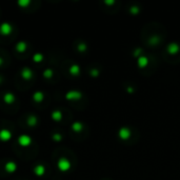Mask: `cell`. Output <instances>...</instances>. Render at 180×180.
I'll return each instance as SVG.
<instances>
[{
	"mask_svg": "<svg viewBox=\"0 0 180 180\" xmlns=\"http://www.w3.org/2000/svg\"><path fill=\"white\" fill-rule=\"evenodd\" d=\"M57 167L60 172H68L70 171L71 167H72V163H71V161L68 160V158L61 157V158H59L57 161Z\"/></svg>",
	"mask_w": 180,
	"mask_h": 180,
	"instance_id": "6da1fadb",
	"label": "cell"
},
{
	"mask_svg": "<svg viewBox=\"0 0 180 180\" xmlns=\"http://www.w3.org/2000/svg\"><path fill=\"white\" fill-rule=\"evenodd\" d=\"M32 141H33L32 137L30 136V135H28V134H22V135H20V136L18 137V139H17L18 144H19L20 147H30V145L32 144Z\"/></svg>",
	"mask_w": 180,
	"mask_h": 180,
	"instance_id": "7a4b0ae2",
	"label": "cell"
},
{
	"mask_svg": "<svg viewBox=\"0 0 180 180\" xmlns=\"http://www.w3.org/2000/svg\"><path fill=\"white\" fill-rule=\"evenodd\" d=\"M13 32V25L10 22H2L0 24V34L2 36H9Z\"/></svg>",
	"mask_w": 180,
	"mask_h": 180,
	"instance_id": "3957f363",
	"label": "cell"
},
{
	"mask_svg": "<svg viewBox=\"0 0 180 180\" xmlns=\"http://www.w3.org/2000/svg\"><path fill=\"white\" fill-rule=\"evenodd\" d=\"M64 97H65L66 100H70V101L79 100V99H81V97H82V93L79 92V91L72 90V91H68Z\"/></svg>",
	"mask_w": 180,
	"mask_h": 180,
	"instance_id": "277c9868",
	"label": "cell"
},
{
	"mask_svg": "<svg viewBox=\"0 0 180 180\" xmlns=\"http://www.w3.org/2000/svg\"><path fill=\"white\" fill-rule=\"evenodd\" d=\"M33 75H34L33 71H32L30 68H28V66H24V68L21 70V72H20L21 78L23 80H27V81H29V80H31L32 78H33Z\"/></svg>",
	"mask_w": 180,
	"mask_h": 180,
	"instance_id": "5b68a950",
	"label": "cell"
},
{
	"mask_svg": "<svg viewBox=\"0 0 180 180\" xmlns=\"http://www.w3.org/2000/svg\"><path fill=\"white\" fill-rule=\"evenodd\" d=\"M13 136L12 132L7 129H1L0 130V141L2 142H7V141H10Z\"/></svg>",
	"mask_w": 180,
	"mask_h": 180,
	"instance_id": "8992f818",
	"label": "cell"
},
{
	"mask_svg": "<svg viewBox=\"0 0 180 180\" xmlns=\"http://www.w3.org/2000/svg\"><path fill=\"white\" fill-rule=\"evenodd\" d=\"M17 169H18L17 163H16L15 161H13V160L7 161V162L4 164V171L7 172V173H9V174L15 173V172L17 171Z\"/></svg>",
	"mask_w": 180,
	"mask_h": 180,
	"instance_id": "52a82bcc",
	"label": "cell"
},
{
	"mask_svg": "<svg viewBox=\"0 0 180 180\" xmlns=\"http://www.w3.org/2000/svg\"><path fill=\"white\" fill-rule=\"evenodd\" d=\"M118 136H119V138H120L121 140H127V139L130 138V136H131V130L129 129V127H126V126L121 127L120 130H119V132H118Z\"/></svg>",
	"mask_w": 180,
	"mask_h": 180,
	"instance_id": "ba28073f",
	"label": "cell"
},
{
	"mask_svg": "<svg viewBox=\"0 0 180 180\" xmlns=\"http://www.w3.org/2000/svg\"><path fill=\"white\" fill-rule=\"evenodd\" d=\"M167 53L171 54V55H176L180 51V46L177 42H171V43L167 44Z\"/></svg>",
	"mask_w": 180,
	"mask_h": 180,
	"instance_id": "9c48e42d",
	"label": "cell"
},
{
	"mask_svg": "<svg viewBox=\"0 0 180 180\" xmlns=\"http://www.w3.org/2000/svg\"><path fill=\"white\" fill-rule=\"evenodd\" d=\"M33 172L36 176H38V177H42V176L45 174V167H44L43 164H41V163L36 164L33 169Z\"/></svg>",
	"mask_w": 180,
	"mask_h": 180,
	"instance_id": "30bf717a",
	"label": "cell"
},
{
	"mask_svg": "<svg viewBox=\"0 0 180 180\" xmlns=\"http://www.w3.org/2000/svg\"><path fill=\"white\" fill-rule=\"evenodd\" d=\"M2 99H3V101H4V103L13 104L14 102H15V100H16V96L12 92H7V93H5V94L3 95Z\"/></svg>",
	"mask_w": 180,
	"mask_h": 180,
	"instance_id": "8fae6325",
	"label": "cell"
},
{
	"mask_svg": "<svg viewBox=\"0 0 180 180\" xmlns=\"http://www.w3.org/2000/svg\"><path fill=\"white\" fill-rule=\"evenodd\" d=\"M27 123H28L29 126L35 127L36 125L38 124V117L36 116V115H33V114L29 115L28 118H27Z\"/></svg>",
	"mask_w": 180,
	"mask_h": 180,
	"instance_id": "7c38bea8",
	"label": "cell"
},
{
	"mask_svg": "<svg viewBox=\"0 0 180 180\" xmlns=\"http://www.w3.org/2000/svg\"><path fill=\"white\" fill-rule=\"evenodd\" d=\"M15 48L18 53H24V52L28 50V43L25 41H23V40L18 41L17 44L15 45Z\"/></svg>",
	"mask_w": 180,
	"mask_h": 180,
	"instance_id": "4fadbf2b",
	"label": "cell"
},
{
	"mask_svg": "<svg viewBox=\"0 0 180 180\" xmlns=\"http://www.w3.org/2000/svg\"><path fill=\"white\" fill-rule=\"evenodd\" d=\"M32 98H33V100L35 102L40 103V102H42L44 100V93L41 92V91H36L33 94V96H32Z\"/></svg>",
	"mask_w": 180,
	"mask_h": 180,
	"instance_id": "5bb4252c",
	"label": "cell"
},
{
	"mask_svg": "<svg viewBox=\"0 0 180 180\" xmlns=\"http://www.w3.org/2000/svg\"><path fill=\"white\" fill-rule=\"evenodd\" d=\"M51 117H52V119H53L54 121H56V122H59V121H61L62 118H63V114H62L61 111L55 110V111H53V112H52Z\"/></svg>",
	"mask_w": 180,
	"mask_h": 180,
	"instance_id": "9a60e30c",
	"label": "cell"
},
{
	"mask_svg": "<svg viewBox=\"0 0 180 180\" xmlns=\"http://www.w3.org/2000/svg\"><path fill=\"white\" fill-rule=\"evenodd\" d=\"M71 129H72L75 133H79L83 130V124H82L81 122H79V121H75V122H73L72 125H71Z\"/></svg>",
	"mask_w": 180,
	"mask_h": 180,
	"instance_id": "2e32d148",
	"label": "cell"
},
{
	"mask_svg": "<svg viewBox=\"0 0 180 180\" xmlns=\"http://www.w3.org/2000/svg\"><path fill=\"white\" fill-rule=\"evenodd\" d=\"M68 72L72 76H78L80 74V66L78 64H72L68 68Z\"/></svg>",
	"mask_w": 180,
	"mask_h": 180,
	"instance_id": "e0dca14e",
	"label": "cell"
},
{
	"mask_svg": "<svg viewBox=\"0 0 180 180\" xmlns=\"http://www.w3.org/2000/svg\"><path fill=\"white\" fill-rule=\"evenodd\" d=\"M147 63H149V60H147V57H144V56L138 57V60H137V64H138L139 68H145V66L147 65Z\"/></svg>",
	"mask_w": 180,
	"mask_h": 180,
	"instance_id": "ac0fdd59",
	"label": "cell"
},
{
	"mask_svg": "<svg viewBox=\"0 0 180 180\" xmlns=\"http://www.w3.org/2000/svg\"><path fill=\"white\" fill-rule=\"evenodd\" d=\"M32 59H33V61L35 62V63H40V62L43 61L44 56L42 55L41 53H36L33 55V58H32Z\"/></svg>",
	"mask_w": 180,
	"mask_h": 180,
	"instance_id": "d6986e66",
	"label": "cell"
},
{
	"mask_svg": "<svg viewBox=\"0 0 180 180\" xmlns=\"http://www.w3.org/2000/svg\"><path fill=\"white\" fill-rule=\"evenodd\" d=\"M42 75H43V77L45 79H51V78L54 76V72L52 68H46V70L43 71V74Z\"/></svg>",
	"mask_w": 180,
	"mask_h": 180,
	"instance_id": "ffe728a7",
	"label": "cell"
},
{
	"mask_svg": "<svg viewBox=\"0 0 180 180\" xmlns=\"http://www.w3.org/2000/svg\"><path fill=\"white\" fill-rule=\"evenodd\" d=\"M17 4L20 7H22V9H25V7H28L31 4V0H18Z\"/></svg>",
	"mask_w": 180,
	"mask_h": 180,
	"instance_id": "44dd1931",
	"label": "cell"
},
{
	"mask_svg": "<svg viewBox=\"0 0 180 180\" xmlns=\"http://www.w3.org/2000/svg\"><path fill=\"white\" fill-rule=\"evenodd\" d=\"M159 42H160V38H159L157 35L153 36V37H152L151 39L149 40V43L151 44V45H157Z\"/></svg>",
	"mask_w": 180,
	"mask_h": 180,
	"instance_id": "7402d4cb",
	"label": "cell"
},
{
	"mask_svg": "<svg viewBox=\"0 0 180 180\" xmlns=\"http://www.w3.org/2000/svg\"><path fill=\"white\" fill-rule=\"evenodd\" d=\"M52 139H53L54 141H56V142H59V141L62 140V135L60 134V133H54V134L52 135Z\"/></svg>",
	"mask_w": 180,
	"mask_h": 180,
	"instance_id": "603a6c76",
	"label": "cell"
},
{
	"mask_svg": "<svg viewBox=\"0 0 180 180\" xmlns=\"http://www.w3.org/2000/svg\"><path fill=\"white\" fill-rule=\"evenodd\" d=\"M78 51H79L80 53H83V52H86V48H88V46H86V43H83V42H81V43H79L78 44Z\"/></svg>",
	"mask_w": 180,
	"mask_h": 180,
	"instance_id": "cb8c5ba5",
	"label": "cell"
},
{
	"mask_svg": "<svg viewBox=\"0 0 180 180\" xmlns=\"http://www.w3.org/2000/svg\"><path fill=\"white\" fill-rule=\"evenodd\" d=\"M130 12L132 14H134V15H135V14H138L139 13V7H132L130 9Z\"/></svg>",
	"mask_w": 180,
	"mask_h": 180,
	"instance_id": "d4e9b609",
	"label": "cell"
},
{
	"mask_svg": "<svg viewBox=\"0 0 180 180\" xmlns=\"http://www.w3.org/2000/svg\"><path fill=\"white\" fill-rule=\"evenodd\" d=\"M99 75V72L98 70H96V68H93L92 71H91V76L92 77H97Z\"/></svg>",
	"mask_w": 180,
	"mask_h": 180,
	"instance_id": "484cf974",
	"label": "cell"
},
{
	"mask_svg": "<svg viewBox=\"0 0 180 180\" xmlns=\"http://www.w3.org/2000/svg\"><path fill=\"white\" fill-rule=\"evenodd\" d=\"M3 63H4V60H3V58L0 56V66H2Z\"/></svg>",
	"mask_w": 180,
	"mask_h": 180,
	"instance_id": "4316f807",
	"label": "cell"
},
{
	"mask_svg": "<svg viewBox=\"0 0 180 180\" xmlns=\"http://www.w3.org/2000/svg\"><path fill=\"white\" fill-rule=\"evenodd\" d=\"M104 3H106V4H114V1H106V2H104Z\"/></svg>",
	"mask_w": 180,
	"mask_h": 180,
	"instance_id": "83f0119b",
	"label": "cell"
},
{
	"mask_svg": "<svg viewBox=\"0 0 180 180\" xmlns=\"http://www.w3.org/2000/svg\"><path fill=\"white\" fill-rule=\"evenodd\" d=\"M127 92L133 93V89H132V88H127Z\"/></svg>",
	"mask_w": 180,
	"mask_h": 180,
	"instance_id": "f1b7e54d",
	"label": "cell"
},
{
	"mask_svg": "<svg viewBox=\"0 0 180 180\" xmlns=\"http://www.w3.org/2000/svg\"><path fill=\"white\" fill-rule=\"evenodd\" d=\"M1 82H2V79H1V77H0V83H1Z\"/></svg>",
	"mask_w": 180,
	"mask_h": 180,
	"instance_id": "f546056e",
	"label": "cell"
}]
</instances>
